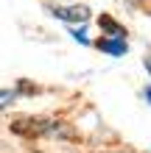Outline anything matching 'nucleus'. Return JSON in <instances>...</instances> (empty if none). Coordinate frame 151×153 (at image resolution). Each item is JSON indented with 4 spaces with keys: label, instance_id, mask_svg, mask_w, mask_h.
Masks as SVG:
<instances>
[{
    "label": "nucleus",
    "instance_id": "f257e3e1",
    "mask_svg": "<svg viewBox=\"0 0 151 153\" xmlns=\"http://www.w3.org/2000/svg\"><path fill=\"white\" fill-rule=\"evenodd\" d=\"M53 17L65 22H84L90 11H87V6H67V8H53Z\"/></svg>",
    "mask_w": 151,
    "mask_h": 153
},
{
    "label": "nucleus",
    "instance_id": "f03ea898",
    "mask_svg": "<svg viewBox=\"0 0 151 153\" xmlns=\"http://www.w3.org/2000/svg\"><path fill=\"white\" fill-rule=\"evenodd\" d=\"M98 48L104 53H112V56H123L126 53V39H118V36H104L98 42Z\"/></svg>",
    "mask_w": 151,
    "mask_h": 153
},
{
    "label": "nucleus",
    "instance_id": "7ed1b4c3",
    "mask_svg": "<svg viewBox=\"0 0 151 153\" xmlns=\"http://www.w3.org/2000/svg\"><path fill=\"white\" fill-rule=\"evenodd\" d=\"M98 22H101V28H104V31H106V28L112 31L109 36H118V39H126V28H123V25H118V22L112 20V17H106V14H104V17H101Z\"/></svg>",
    "mask_w": 151,
    "mask_h": 153
},
{
    "label": "nucleus",
    "instance_id": "20e7f679",
    "mask_svg": "<svg viewBox=\"0 0 151 153\" xmlns=\"http://www.w3.org/2000/svg\"><path fill=\"white\" fill-rule=\"evenodd\" d=\"M14 100H17V92H14V89H0V111L8 109Z\"/></svg>",
    "mask_w": 151,
    "mask_h": 153
},
{
    "label": "nucleus",
    "instance_id": "39448f33",
    "mask_svg": "<svg viewBox=\"0 0 151 153\" xmlns=\"http://www.w3.org/2000/svg\"><path fill=\"white\" fill-rule=\"evenodd\" d=\"M73 39H76V42H84V45H87V42H90V39H87V36H84V31H73Z\"/></svg>",
    "mask_w": 151,
    "mask_h": 153
},
{
    "label": "nucleus",
    "instance_id": "423d86ee",
    "mask_svg": "<svg viewBox=\"0 0 151 153\" xmlns=\"http://www.w3.org/2000/svg\"><path fill=\"white\" fill-rule=\"evenodd\" d=\"M146 97H148V103H151V89H148V92H146Z\"/></svg>",
    "mask_w": 151,
    "mask_h": 153
}]
</instances>
